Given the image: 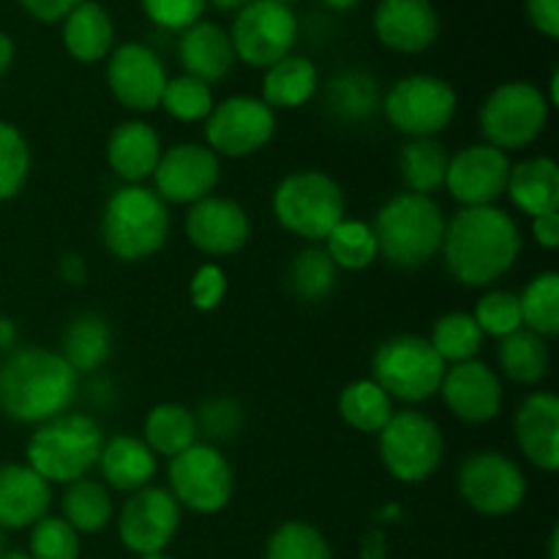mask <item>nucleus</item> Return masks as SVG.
I'll return each mask as SVG.
<instances>
[{
  "label": "nucleus",
  "mask_w": 559,
  "mask_h": 559,
  "mask_svg": "<svg viewBox=\"0 0 559 559\" xmlns=\"http://www.w3.org/2000/svg\"><path fill=\"white\" fill-rule=\"evenodd\" d=\"M186 235L191 246L207 257H229L251 238V222L243 205L227 197H205L194 202L186 216Z\"/></svg>",
  "instance_id": "obj_20"
},
{
  "label": "nucleus",
  "mask_w": 559,
  "mask_h": 559,
  "mask_svg": "<svg viewBox=\"0 0 559 559\" xmlns=\"http://www.w3.org/2000/svg\"><path fill=\"white\" fill-rule=\"evenodd\" d=\"M325 104L331 115L344 123H366L382 107L380 82L369 71L349 69L328 82Z\"/></svg>",
  "instance_id": "obj_32"
},
{
  "label": "nucleus",
  "mask_w": 559,
  "mask_h": 559,
  "mask_svg": "<svg viewBox=\"0 0 559 559\" xmlns=\"http://www.w3.org/2000/svg\"><path fill=\"white\" fill-rule=\"evenodd\" d=\"M31 175V147L22 131L0 120V202L14 200Z\"/></svg>",
  "instance_id": "obj_44"
},
{
  "label": "nucleus",
  "mask_w": 559,
  "mask_h": 559,
  "mask_svg": "<svg viewBox=\"0 0 559 559\" xmlns=\"http://www.w3.org/2000/svg\"><path fill=\"white\" fill-rule=\"evenodd\" d=\"M205 3L216 5L218 11H238V9H243L249 0H205Z\"/></svg>",
  "instance_id": "obj_56"
},
{
  "label": "nucleus",
  "mask_w": 559,
  "mask_h": 559,
  "mask_svg": "<svg viewBox=\"0 0 559 559\" xmlns=\"http://www.w3.org/2000/svg\"><path fill=\"white\" fill-rule=\"evenodd\" d=\"M549 107H557L559 104V71H551V80H549V96H546Z\"/></svg>",
  "instance_id": "obj_57"
},
{
  "label": "nucleus",
  "mask_w": 559,
  "mask_h": 559,
  "mask_svg": "<svg viewBox=\"0 0 559 559\" xmlns=\"http://www.w3.org/2000/svg\"><path fill=\"white\" fill-rule=\"evenodd\" d=\"M104 429L93 415L63 413L58 418L38 424L25 448L27 467L36 469L49 486L74 484L87 478L98 464L104 448Z\"/></svg>",
  "instance_id": "obj_4"
},
{
  "label": "nucleus",
  "mask_w": 559,
  "mask_h": 559,
  "mask_svg": "<svg viewBox=\"0 0 559 559\" xmlns=\"http://www.w3.org/2000/svg\"><path fill=\"white\" fill-rule=\"evenodd\" d=\"M140 559H173V557H167V555H164V551H162V555H145V557H140Z\"/></svg>",
  "instance_id": "obj_61"
},
{
  "label": "nucleus",
  "mask_w": 559,
  "mask_h": 559,
  "mask_svg": "<svg viewBox=\"0 0 559 559\" xmlns=\"http://www.w3.org/2000/svg\"><path fill=\"white\" fill-rule=\"evenodd\" d=\"M16 344V325L14 320L0 314V353H11Z\"/></svg>",
  "instance_id": "obj_54"
},
{
  "label": "nucleus",
  "mask_w": 559,
  "mask_h": 559,
  "mask_svg": "<svg viewBox=\"0 0 559 559\" xmlns=\"http://www.w3.org/2000/svg\"><path fill=\"white\" fill-rule=\"evenodd\" d=\"M445 227L448 218L435 197L409 191L391 197L371 224L380 257L402 271H415L435 260L442 249Z\"/></svg>",
  "instance_id": "obj_3"
},
{
  "label": "nucleus",
  "mask_w": 559,
  "mask_h": 559,
  "mask_svg": "<svg viewBox=\"0 0 559 559\" xmlns=\"http://www.w3.org/2000/svg\"><path fill=\"white\" fill-rule=\"evenodd\" d=\"M60 511H63V522H69L76 533H102L109 522H112V497L102 480L80 478L74 484L66 486L63 497H60Z\"/></svg>",
  "instance_id": "obj_35"
},
{
  "label": "nucleus",
  "mask_w": 559,
  "mask_h": 559,
  "mask_svg": "<svg viewBox=\"0 0 559 559\" xmlns=\"http://www.w3.org/2000/svg\"><path fill=\"white\" fill-rule=\"evenodd\" d=\"M445 369L429 338L415 333L385 338L371 358V380L402 404H424L435 399Z\"/></svg>",
  "instance_id": "obj_7"
},
{
  "label": "nucleus",
  "mask_w": 559,
  "mask_h": 559,
  "mask_svg": "<svg viewBox=\"0 0 559 559\" xmlns=\"http://www.w3.org/2000/svg\"><path fill=\"white\" fill-rule=\"evenodd\" d=\"M180 527V506L169 489L145 486L123 502L118 513V535L134 555H162Z\"/></svg>",
  "instance_id": "obj_16"
},
{
  "label": "nucleus",
  "mask_w": 559,
  "mask_h": 559,
  "mask_svg": "<svg viewBox=\"0 0 559 559\" xmlns=\"http://www.w3.org/2000/svg\"><path fill=\"white\" fill-rule=\"evenodd\" d=\"M197 420V435L205 437L207 445L218 448L224 442L238 440L243 431L246 415L235 399L229 396H211L194 409Z\"/></svg>",
  "instance_id": "obj_43"
},
{
  "label": "nucleus",
  "mask_w": 559,
  "mask_h": 559,
  "mask_svg": "<svg viewBox=\"0 0 559 559\" xmlns=\"http://www.w3.org/2000/svg\"><path fill=\"white\" fill-rule=\"evenodd\" d=\"M82 0H20V5L33 16V20L47 22V25L66 20L69 11L76 9Z\"/></svg>",
  "instance_id": "obj_50"
},
{
  "label": "nucleus",
  "mask_w": 559,
  "mask_h": 559,
  "mask_svg": "<svg viewBox=\"0 0 559 559\" xmlns=\"http://www.w3.org/2000/svg\"><path fill=\"white\" fill-rule=\"evenodd\" d=\"M80 533L60 516H44L31 527L33 559H80Z\"/></svg>",
  "instance_id": "obj_46"
},
{
  "label": "nucleus",
  "mask_w": 559,
  "mask_h": 559,
  "mask_svg": "<svg viewBox=\"0 0 559 559\" xmlns=\"http://www.w3.org/2000/svg\"><path fill=\"white\" fill-rule=\"evenodd\" d=\"M222 178V162L200 142H178L167 147L153 169V191L167 205H194L213 194Z\"/></svg>",
  "instance_id": "obj_15"
},
{
  "label": "nucleus",
  "mask_w": 559,
  "mask_h": 559,
  "mask_svg": "<svg viewBox=\"0 0 559 559\" xmlns=\"http://www.w3.org/2000/svg\"><path fill=\"white\" fill-rule=\"evenodd\" d=\"M557 546H559V533L551 530V538H549V559H557Z\"/></svg>",
  "instance_id": "obj_59"
},
{
  "label": "nucleus",
  "mask_w": 559,
  "mask_h": 559,
  "mask_svg": "<svg viewBox=\"0 0 559 559\" xmlns=\"http://www.w3.org/2000/svg\"><path fill=\"white\" fill-rule=\"evenodd\" d=\"M459 495L480 516H508L527 497V478L511 456L478 451L459 467Z\"/></svg>",
  "instance_id": "obj_13"
},
{
  "label": "nucleus",
  "mask_w": 559,
  "mask_h": 559,
  "mask_svg": "<svg viewBox=\"0 0 559 559\" xmlns=\"http://www.w3.org/2000/svg\"><path fill=\"white\" fill-rule=\"evenodd\" d=\"M486 336L480 333L478 322L473 320V314L467 311H451V314H442L440 320L431 328L429 344L435 347V353L440 355L445 366L467 364L475 360L484 349Z\"/></svg>",
  "instance_id": "obj_38"
},
{
  "label": "nucleus",
  "mask_w": 559,
  "mask_h": 559,
  "mask_svg": "<svg viewBox=\"0 0 559 559\" xmlns=\"http://www.w3.org/2000/svg\"><path fill=\"white\" fill-rule=\"evenodd\" d=\"M178 60L186 74L205 82V85H213L233 71L238 58H235L229 33L216 22L200 20L180 33Z\"/></svg>",
  "instance_id": "obj_25"
},
{
  "label": "nucleus",
  "mask_w": 559,
  "mask_h": 559,
  "mask_svg": "<svg viewBox=\"0 0 559 559\" xmlns=\"http://www.w3.org/2000/svg\"><path fill=\"white\" fill-rule=\"evenodd\" d=\"M473 320L478 322L480 333L491 338H506L516 333L522 325V309H519V295L508 289H489L484 298L475 304Z\"/></svg>",
  "instance_id": "obj_45"
},
{
  "label": "nucleus",
  "mask_w": 559,
  "mask_h": 559,
  "mask_svg": "<svg viewBox=\"0 0 559 559\" xmlns=\"http://www.w3.org/2000/svg\"><path fill=\"white\" fill-rule=\"evenodd\" d=\"M506 194L516 211L530 218L559 211V167L555 158L535 156L511 164Z\"/></svg>",
  "instance_id": "obj_27"
},
{
  "label": "nucleus",
  "mask_w": 559,
  "mask_h": 559,
  "mask_svg": "<svg viewBox=\"0 0 559 559\" xmlns=\"http://www.w3.org/2000/svg\"><path fill=\"white\" fill-rule=\"evenodd\" d=\"M265 559H333L325 535L309 522H284L267 538Z\"/></svg>",
  "instance_id": "obj_42"
},
{
  "label": "nucleus",
  "mask_w": 559,
  "mask_h": 559,
  "mask_svg": "<svg viewBox=\"0 0 559 559\" xmlns=\"http://www.w3.org/2000/svg\"><path fill=\"white\" fill-rule=\"evenodd\" d=\"M0 559H33V557L25 555V551H3Z\"/></svg>",
  "instance_id": "obj_60"
},
{
  "label": "nucleus",
  "mask_w": 559,
  "mask_h": 559,
  "mask_svg": "<svg viewBox=\"0 0 559 559\" xmlns=\"http://www.w3.org/2000/svg\"><path fill=\"white\" fill-rule=\"evenodd\" d=\"M338 267L322 246H306L287 267V287L304 304H320L336 289Z\"/></svg>",
  "instance_id": "obj_37"
},
{
  "label": "nucleus",
  "mask_w": 559,
  "mask_h": 559,
  "mask_svg": "<svg viewBox=\"0 0 559 559\" xmlns=\"http://www.w3.org/2000/svg\"><path fill=\"white\" fill-rule=\"evenodd\" d=\"M276 3H284V5H289V3H295V0H276Z\"/></svg>",
  "instance_id": "obj_62"
},
{
  "label": "nucleus",
  "mask_w": 559,
  "mask_h": 559,
  "mask_svg": "<svg viewBox=\"0 0 559 559\" xmlns=\"http://www.w3.org/2000/svg\"><path fill=\"white\" fill-rule=\"evenodd\" d=\"M322 3H325L328 9H333V11H349L353 5H358L360 0H322Z\"/></svg>",
  "instance_id": "obj_58"
},
{
  "label": "nucleus",
  "mask_w": 559,
  "mask_h": 559,
  "mask_svg": "<svg viewBox=\"0 0 559 559\" xmlns=\"http://www.w3.org/2000/svg\"><path fill=\"white\" fill-rule=\"evenodd\" d=\"M112 16L96 0H82L63 20V47L80 63H98L112 52Z\"/></svg>",
  "instance_id": "obj_28"
},
{
  "label": "nucleus",
  "mask_w": 559,
  "mask_h": 559,
  "mask_svg": "<svg viewBox=\"0 0 559 559\" xmlns=\"http://www.w3.org/2000/svg\"><path fill=\"white\" fill-rule=\"evenodd\" d=\"M513 435L519 451L544 473L559 467V399L551 391H535L519 404L513 415Z\"/></svg>",
  "instance_id": "obj_22"
},
{
  "label": "nucleus",
  "mask_w": 559,
  "mask_h": 559,
  "mask_svg": "<svg viewBox=\"0 0 559 559\" xmlns=\"http://www.w3.org/2000/svg\"><path fill=\"white\" fill-rule=\"evenodd\" d=\"M377 448L385 469L399 484H424L440 469L445 437L429 415L420 409H402L382 426Z\"/></svg>",
  "instance_id": "obj_9"
},
{
  "label": "nucleus",
  "mask_w": 559,
  "mask_h": 559,
  "mask_svg": "<svg viewBox=\"0 0 559 559\" xmlns=\"http://www.w3.org/2000/svg\"><path fill=\"white\" fill-rule=\"evenodd\" d=\"M96 467L102 473L104 486L134 495V491L151 486L158 469V456L142 442V437L115 435L104 440Z\"/></svg>",
  "instance_id": "obj_26"
},
{
  "label": "nucleus",
  "mask_w": 559,
  "mask_h": 559,
  "mask_svg": "<svg viewBox=\"0 0 559 559\" xmlns=\"http://www.w3.org/2000/svg\"><path fill=\"white\" fill-rule=\"evenodd\" d=\"M0 555H3V533H0Z\"/></svg>",
  "instance_id": "obj_63"
},
{
  "label": "nucleus",
  "mask_w": 559,
  "mask_h": 559,
  "mask_svg": "<svg viewBox=\"0 0 559 559\" xmlns=\"http://www.w3.org/2000/svg\"><path fill=\"white\" fill-rule=\"evenodd\" d=\"M374 36L393 52L420 55L440 36V14L431 0H380Z\"/></svg>",
  "instance_id": "obj_21"
},
{
  "label": "nucleus",
  "mask_w": 559,
  "mask_h": 559,
  "mask_svg": "<svg viewBox=\"0 0 559 559\" xmlns=\"http://www.w3.org/2000/svg\"><path fill=\"white\" fill-rule=\"evenodd\" d=\"M112 353V328L102 314L82 311L71 317L63 331V349L60 358L80 374H93L107 364Z\"/></svg>",
  "instance_id": "obj_29"
},
{
  "label": "nucleus",
  "mask_w": 559,
  "mask_h": 559,
  "mask_svg": "<svg viewBox=\"0 0 559 559\" xmlns=\"http://www.w3.org/2000/svg\"><path fill=\"white\" fill-rule=\"evenodd\" d=\"M189 298L197 311H213L227 298V273L216 262H205L197 267L189 284Z\"/></svg>",
  "instance_id": "obj_48"
},
{
  "label": "nucleus",
  "mask_w": 559,
  "mask_h": 559,
  "mask_svg": "<svg viewBox=\"0 0 559 559\" xmlns=\"http://www.w3.org/2000/svg\"><path fill=\"white\" fill-rule=\"evenodd\" d=\"M511 158L497 147L478 142L456 151L448 162L445 189L462 207L497 205L506 197Z\"/></svg>",
  "instance_id": "obj_18"
},
{
  "label": "nucleus",
  "mask_w": 559,
  "mask_h": 559,
  "mask_svg": "<svg viewBox=\"0 0 559 559\" xmlns=\"http://www.w3.org/2000/svg\"><path fill=\"white\" fill-rule=\"evenodd\" d=\"M158 107L169 118L180 120V123H200V120H205L213 112L216 102H213L211 85H205V82L194 80L189 74H180L167 80V87H164Z\"/></svg>",
  "instance_id": "obj_41"
},
{
  "label": "nucleus",
  "mask_w": 559,
  "mask_h": 559,
  "mask_svg": "<svg viewBox=\"0 0 559 559\" xmlns=\"http://www.w3.org/2000/svg\"><path fill=\"white\" fill-rule=\"evenodd\" d=\"M52 506V486L27 464L0 467V530H25L41 522Z\"/></svg>",
  "instance_id": "obj_23"
},
{
  "label": "nucleus",
  "mask_w": 559,
  "mask_h": 559,
  "mask_svg": "<svg viewBox=\"0 0 559 559\" xmlns=\"http://www.w3.org/2000/svg\"><path fill=\"white\" fill-rule=\"evenodd\" d=\"M14 41H11V36H5L3 31H0V76L5 74V71L11 69V63H14Z\"/></svg>",
  "instance_id": "obj_55"
},
{
  "label": "nucleus",
  "mask_w": 559,
  "mask_h": 559,
  "mask_svg": "<svg viewBox=\"0 0 559 559\" xmlns=\"http://www.w3.org/2000/svg\"><path fill=\"white\" fill-rule=\"evenodd\" d=\"M522 325L538 336L551 338L559 333V276L555 271L530 278L519 295Z\"/></svg>",
  "instance_id": "obj_40"
},
{
  "label": "nucleus",
  "mask_w": 559,
  "mask_h": 559,
  "mask_svg": "<svg viewBox=\"0 0 559 559\" xmlns=\"http://www.w3.org/2000/svg\"><path fill=\"white\" fill-rule=\"evenodd\" d=\"M140 5L156 27L183 33L186 27L202 20V11L207 3L205 0H140Z\"/></svg>",
  "instance_id": "obj_47"
},
{
  "label": "nucleus",
  "mask_w": 559,
  "mask_h": 559,
  "mask_svg": "<svg viewBox=\"0 0 559 559\" xmlns=\"http://www.w3.org/2000/svg\"><path fill=\"white\" fill-rule=\"evenodd\" d=\"M522 233L508 211L497 205L462 207L448 222L442 262L464 287H491L519 260Z\"/></svg>",
  "instance_id": "obj_1"
},
{
  "label": "nucleus",
  "mask_w": 559,
  "mask_h": 559,
  "mask_svg": "<svg viewBox=\"0 0 559 559\" xmlns=\"http://www.w3.org/2000/svg\"><path fill=\"white\" fill-rule=\"evenodd\" d=\"M76 396L80 377L55 349H11L0 364V413L14 424H47L69 413Z\"/></svg>",
  "instance_id": "obj_2"
},
{
  "label": "nucleus",
  "mask_w": 559,
  "mask_h": 559,
  "mask_svg": "<svg viewBox=\"0 0 559 559\" xmlns=\"http://www.w3.org/2000/svg\"><path fill=\"white\" fill-rule=\"evenodd\" d=\"M58 273L69 287H82L87 282V262L82 254H66L60 257Z\"/></svg>",
  "instance_id": "obj_52"
},
{
  "label": "nucleus",
  "mask_w": 559,
  "mask_h": 559,
  "mask_svg": "<svg viewBox=\"0 0 559 559\" xmlns=\"http://www.w3.org/2000/svg\"><path fill=\"white\" fill-rule=\"evenodd\" d=\"M233 491V464L218 448L194 442L169 459V495L180 508L194 513H218L229 506Z\"/></svg>",
  "instance_id": "obj_12"
},
{
  "label": "nucleus",
  "mask_w": 559,
  "mask_h": 559,
  "mask_svg": "<svg viewBox=\"0 0 559 559\" xmlns=\"http://www.w3.org/2000/svg\"><path fill=\"white\" fill-rule=\"evenodd\" d=\"M320 87L317 66L306 55H287L271 69H265L262 80V102L276 109H298L314 98Z\"/></svg>",
  "instance_id": "obj_30"
},
{
  "label": "nucleus",
  "mask_w": 559,
  "mask_h": 559,
  "mask_svg": "<svg viewBox=\"0 0 559 559\" xmlns=\"http://www.w3.org/2000/svg\"><path fill=\"white\" fill-rule=\"evenodd\" d=\"M276 134V112L262 98L229 96L205 118V140L216 156L246 158Z\"/></svg>",
  "instance_id": "obj_14"
},
{
  "label": "nucleus",
  "mask_w": 559,
  "mask_h": 559,
  "mask_svg": "<svg viewBox=\"0 0 559 559\" xmlns=\"http://www.w3.org/2000/svg\"><path fill=\"white\" fill-rule=\"evenodd\" d=\"M533 238L546 251H555L559 246V211L544 213V216L533 218Z\"/></svg>",
  "instance_id": "obj_51"
},
{
  "label": "nucleus",
  "mask_w": 559,
  "mask_h": 559,
  "mask_svg": "<svg viewBox=\"0 0 559 559\" xmlns=\"http://www.w3.org/2000/svg\"><path fill=\"white\" fill-rule=\"evenodd\" d=\"M497 364H500L502 374L516 385H538L549 374L551 366L549 338L538 336L527 328H519L511 336L500 338Z\"/></svg>",
  "instance_id": "obj_31"
},
{
  "label": "nucleus",
  "mask_w": 559,
  "mask_h": 559,
  "mask_svg": "<svg viewBox=\"0 0 559 559\" xmlns=\"http://www.w3.org/2000/svg\"><path fill=\"white\" fill-rule=\"evenodd\" d=\"M162 136L145 120H123L107 140V164L126 186H145L162 158Z\"/></svg>",
  "instance_id": "obj_24"
},
{
  "label": "nucleus",
  "mask_w": 559,
  "mask_h": 559,
  "mask_svg": "<svg viewBox=\"0 0 559 559\" xmlns=\"http://www.w3.org/2000/svg\"><path fill=\"white\" fill-rule=\"evenodd\" d=\"M448 162H451V153L437 136L409 140L399 153V175L409 194L431 197L435 191L445 189Z\"/></svg>",
  "instance_id": "obj_34"
},
{
  "label": "nucleus",
  "mask_w": 559,
  "mask_h": 559,
  "mask_svg": "<svg viewBox=\"0 0 559 559\" xmlns=\"http://www.w3.org/2000/svg\"><path fill=\"white\" fill-rule=\"evenodd\" d=\"M328 257L338 271H366L371 262L380 257V246H377L374 229L366 222H355V218H344L333 227V233L325 238Z\"/></svg>",
  "instance_id": "obj_39"
},
{
  "label": "nucleus",
  "mask_w": 559,
  "mask_h": 559,
  "mask_svg": "<svg viewBox=\"0 0 559 559\" xmlns=\"http://www.w3.org/2000/svg\"><path fill=\"white\" fill-rule=\"evenodd\" d=\"M167 80L169 76L162 58L145 44L126 41L109 52L107 85L115 102L131 112L158 109Z\"/></svg>",
  "instance_id": "obj_17"
},
{
  "label": "nucleus",
  "mask_w": 559,
  "mask_h": 559,
  "mask_svg": "<svg viewBox=\"0 0 559 559\" xmlns=\"http://www.w3.org/2000/svg\"><path fill=\"white\" fill-rule=\"evenodd\" d=\"M273 216L295 238L322 243L347 216V200L328 173L298 169L273 191Z\"/></svg>",
  "instance_id": "obj_6"
},
{
  "label": "nucleus",
  "mask_w": 559,
  "mask_h": 559,
  "mask_svg": "<svg viewBox=\"0 0 559 559\" xmlns=\"http://www.w3.org/2000/svg\"><path fill=\"white\" fill-rule=\"evenodd\" d=\"M549 102L538 85L511 80L497 85L480 107L478 123L486 145L497 151H522L544 134L549 123Z\"/></svg>",
  "instance_id": "obj_8"
},
{
  "label": "nucleus",
  "mask_w": 559,
  "mask_h": 559,
  "mask_svg": "<svg viewBox=\"0 0 559 559\" xmlns=\"http://www.w3.org/2000/svg\"><path fill=\"white\" fill-rule=\"evenodd\" d=\"M440 396L459 420L478 426L489 424L500 415L506 391H502L500 374L484 360L475 358L445 369Z\"/></svg>",
  "instance_id": "obj_19"
},
{
  "label": "nucleus",
  "mask_w": 559,
  "mask_h": 559,
  "mask_svg": "<svg viewBox=\"0 0 559 559\" xmlns=\"http://www.w3.org/2000/svg\"><path fill=\"white\" fill-rule=\"evenodd\" d=\"M235 58L251 69H271L282 58L293 55L298 41V16L289 5L276 0H249L235 11L233 31Z\"/></svg>",
  "instance_id": "obj_11"
},
{
  "label": "nucleus",
  "mask_w": 559,
  "mask_h": 559,
  "mask_svg": "<svg viewBox=\"0 0 559 559\" xmlns=\"http://www.w3.org/2000/svg\"><path fill=\"white\" fill-rule=\"evenodd\" d=\"M169 207L147 186H120L102 213V240L120 262L158 254L169 238Z\"/></svg>",
  "instance_id": "obj_5"
},
{
  "label": "nucleus",
  "mask_w": 559,
  "mask_h": 559,
  "mask_svg": "<svg viewBox=\"0 0 559 559\" xmlns=\"http://www.w3.org/2000/svg\"><path fill=\"white\" fill-rule=\"evenodd\" d=\"M393 399L374 380H355L338 393V415L344 424L364 435H380L393 418Z\"/></svg>",
  "instance_id": "obj_36"
},
{
  "label": "nucleus",
  "mask_w": 559,
  "mask_h": 559,
  "mask_svg": "<svg viewBox=\"0 0 559 559\" xmlns=\"http://www.w3.org/2000/svg\"><path fill=\"white\" fill-rule=\"evenodd\" d=\"M527 20L540 36L559 38V0H524Z\"/></svg>",
  "instance_id": "obj_49"
},
{
  "label": "nucleus",
  "mask_w": 559,
  "mask_h": 559,
  "mask_svg": "<svg viewBox=\"0 0 559 559\" xmlns=\"http://www.w3.org/2000/svg\"><path fill=\"white\" fill-rule=\"evenodd\" d=\"M360 559H385V535L380 530H371L360 544Z\"/></svg>",
  "instance_id": "obj_53"
},
{
  "label": "nucleus",
  "mask_w": 559,
  "mask_h": 559,
  "mask_svg": "<svg viewBox=\"0 0 559 559\" xmlns=\"http://www.w3.org/2000/svg\"><path fill=\"white\" fill-rule=\"evenodd\" d=\"M142 442H145L156 456H178L186 448L200 442L194 413H191L189 407H183V404L175 402L156 404V407L145 415Z\"/></svg>",
  "instance_id": "obj_33"
},
{
  "label": "nucleus",
  "mask_w": 559,
  "mask_h": 559,
  "mask_svg": "<svg viewBox=\"0 0 559 559\" xmlns=\"http://www.w3.org/2000/svg\"><path fill=\"white\" fill-rule=\"evenodd\" d=\"M456 109L459 96L453 85L435 74L402 76L382 96L388 123L409 140L442 134L456 118Z\"/></svg>",
  "instance_id": "obj_10"
}]
</instances>
